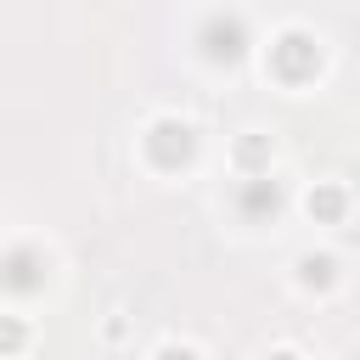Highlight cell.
I'll use <instances>...</instances> for the list:
<instances>
[{
	"label": "cell",
	"mask_w": 360,
	"mask_h": 360,
	"mask_svg": "<svg viewBox=\"0 0 360 360\" xmlns=\"http://www.w3.org/2000/svg\"><path fill=\"white\" fill-rule=\"evenodd\" d=\"M270 73H276L281 84H309V79L321 73V45H315V34H304V28L276 34V45H270Z\"/></svg>",
	"instance_id": "obj_1"
},
{
	"label": "cell",
	"mask_w": 360,
	"mask_h": 360,
	"mask_svg": "<svg viewBox=\"0 0 360 360\" xmlns=\"http://www.w3.org/2000/svg\"><path fill=\"white\" fill-rule=\"evenodd\" d=\"M146 158H152L158 169H186V163L197 158V129H191L186 118H152V129H146Z\"/></svg>",
	"instance_id": "obj_2"
},
{
	"label": "cell",
	"mask_w": 360,
	"mask_h": 360,
	"mask_svg": "<svg viewBox=\"0 0 360 360\" xmlns=\"http://www.w3.org/2000/svg\"><path fill=\"white\" fill-rule=\"evenodd\" d=\"M45 281H51V259H45L39 248H6V253H0V292L28 298V292H39Z\"/></svg>",
	"instance_id": "obj_3"
},
{
	"label": "cell",
	"mask_w": 360,
	"mask_h": 360,
	"mask_svg": "<svg viewBox=\"0 0 360 360\" xmlns=\"http://www.w3.org/2000/svg\"><path fill=\"white\" fill-rule=\"evenodd\" d=\"M197 45H202L208 62H242V51H248V22L231 17V11H214V17L197 28Z\"/></svg>",
	"instance_id": "obj_4"
},
{
	"label": "cell",
	"mask_w": 360,
	"mask_h": 360,
	"mask_svg": "<svg viewBox=\"0 0 360 360\" xmlns=\"http://www.w3.org/2000/svg\"><path fill=\"white\" fill-rule=\"evenodd\" d=\"M236 208H242L248 219H276V208H281V186H276L270 174H248L242 191H236Z\"/></svg>",
	"instance_id": "obj_5"
},
{
	"label": "cell",
	"mask_w": 360,
	"mask_h": 360,
	"mask_svg": "<svg viewBox=\"0 0 360 360\" xmlns=\"http://www.w3.org/2000/svg\"><path fill=\"white\" fill-rule=\"evenodd\" d=\"M304 208H309V219H315V225H338V219H343V208H349V191H343V186H309Z\"/></svg>",
	"instance_id": "obj_6"
},
{
	"label": "cell",
	"mask_w": 360,
	"mask_h": 360,
	"mask_svg": "<svg viewBox=\"0 0 360 360\" xmlns=\"http://www.w3.org/2000/svg\"><path fill=\"white\" fill-rule=\"evenodd\" d=\"M332 281H338V259L332 253H304L298 259V287L304 292H326Z\"/></svg>",
	"instance_id": "obj_7"
},
{
	"label": "cell",
	"mask_w": 360,
	"mask_h": 360,
	"mask_svg": "<svg viewBox=\"0 0 360 360\" xmlns=\"http://www.w3.org/2000/svg\"><path fill=\"white\" fill-rule=\"evenodd\" d=\"M236 163H242L248 174H259V169L270 163V135H242V141H236Z\"/></svg>",
	"instance_id": "obj_8"
},
{
	"label": "cell",
	"mask_w": 360,
	"mask_h": 360,
	"mask_svg": "<svg viewBox=\"0 0 360 360\" xmlns=\"http://www.w3.org/2000/svg\"><path fill=\"white\" fill-rule=\"evenodd\" d=\"M22 343H28V326L17 315H0V354H22Z\"/></svg>",
	"instance_id": "obj_9"
},
{
	"label": "cell",
	"mask_w": 360,
	"mask_h": 360,
	"mask_svg": "<svg viewBox=\"0 0 360 360\" xmlns=\"http://www.w3.org/2000/svg\"><path fill=\"white\" fill-rule=\"evenodd\" d=\"M152 360H202V354H197L191 343H163V349H158Z\"/></svg>",
	"instance_id": "obj_10"
},
{
	"label": "cell",
	"mask_w": 360,
	"mask_h": 360,
	"mask_svg": "<svg viewBox=\"0 0 360 360\" xmlns=\"http://www.w3.org/2000/svg\"><path fill=\"white\" fill-rule=\"evenodd\" d=\"M270 360H298V354H292V349H276V354H270Z\"/></svg>",
	"instance_id": "obj_11"
}]
</instances>
